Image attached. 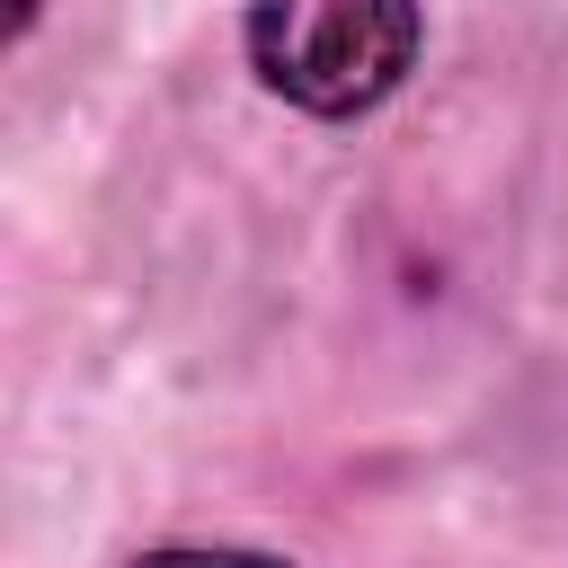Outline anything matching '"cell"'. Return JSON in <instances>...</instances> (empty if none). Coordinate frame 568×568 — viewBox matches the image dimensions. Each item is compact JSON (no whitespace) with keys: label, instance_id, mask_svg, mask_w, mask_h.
Listing matches in <instances>:
<instances>
[{"label":"cell","instance_id":"7a4b0ae2","mask_svg":"<svg viewBox=\"0 0 568 568\" xmlns=\"http://www.w3.org/2000/svg\"><path fill=\"white\" fill-rule=\"evenodd\" d=\"M133 568H293V559H275V550H151Z\"/></svg>","mask_w":568,"mask_h":568},{"label":"cell","instance_id":"6da1fadb","mask_svg":"<svg viewBox=\"0 0 568 568\" xmlns=\"http://www.w3.org/2000/svg\"><path fill=\"white\" fill-rule=\"evenodd\" d=\"M417 62V0H248V71L302 115H364Z\"/></svg>","mask_w":568,"mask_h":568}]
</instances>
